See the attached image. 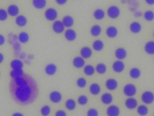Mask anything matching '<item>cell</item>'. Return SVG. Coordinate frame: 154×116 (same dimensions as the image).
Here are the masks:
<instances>
[{
    "label": "cell",
    "mask_w": 154,
    "mask_h": 116,
    "mask_svg": "<svg viewBox=\"0 0 154 116\" xmlns=\"http://www.w3.org/2000/svg\"><path fill=\"white\" fill-rule=\"evenodd\" d=\"M9 89L12 98L22 105L33 103L39 93L38 85L35 80L26 73L12 79L10 83Z\"/></svg>",
    "instance_id": "1"
},
{
    "label": "cell",
    "mask_w": 154,
    "mask_h": 116,
    "mask_svg": "<svg viewBox=\"0 0 154 116\" xmlns=\"http://www.w3.org/2000/svg\"><path fill=\"white\" fill-rule=\"evenodd\" d=\"M144 50L147 54L153 55L154 53V42L153 41L147 42L144 46Z\"/></svg>",
    "instance_id": "23"
},
{
    "label": "cell",
    "mask_w": 154,
    "mask_h": 116,
    "mask_svg": "<svg viewBox=\"0 0 154 116\" xmlns=\"http://www.w3.org/2000/svg\"><path fill=\"white\" fill-rule=\"evenodd\" d=\"M34 56L33 54H29V55H27V58L28 60H33L34 59Z\"/></svg>",
    "instance_id": "54"
},
{
    "label": "cell",
    "mask_w": 154,
    "mask_h": 116,
    "mask_svg": "<svg viewBox=\"0 0 154 116\" xmlns=\"http://www.w3.org/2000/svg\"><path fill=\"white\" fill-rule=\"evenodd\" d=\"M93 16L96 20L100 21L105 17V11L103 9L100 8L96 9L94 12Z\"/></svg>",
    "instance_id": "28"
},
{
    "label": "cell",
    "mask_w": 154,
    "mask_h": 116,
    "mask_svg": "<svg viewBox=\"0 0 154 116\" xmlns=\"http://www.w3.org/2000/svg\"><path fill=\"white\" fill-rule=\"evenodd\" d=\"M107 37L109 38H114L117 36L118 34V29L115 26H109L106 29L105 31Z\"/></svg>",
    "instance_id": "21"
},
{
    "label": "cell",
    "mask_w": 154,
    "mask_h": 116,
    "mask_svg": "<svg viewBox=\"0 0 154 116\" xmlns=\"http://www.w3.org/2000/svg\"><path fill=\"white\" fill-rule=\"evenodd\" d=\"M88 97L85 95H81L79 96L77 99V102L79 105L81 106H85L86 105L88 102Z\"/></svg>",
    "instance_id": "40"
},
{
    "label": "cell",
    "mask_w": 154,
    "mask_h": 116,
    "mask_svg": "<svg viewBox=\"0 0 154 116\" xmlns=\"http://www.w3.org/2000/svg\"><path fill=\"white\" fill-rule=\"evenodd\" d=\"M87 116H99V112L96 109L91 108L87 111Z\"/></svg>",
    "instance_id": "45"
},
{
    "label": "cell",
    "mask_w": 154,
    "mask_h": 116,
    "mask_svg": "<svg viewBox=\"0 0 154 116\" xmlns=\"http://www.w3.org/2000/svg\"><path fill=\"white\" fill-rule=\"evenodd\" d=\"M12 116H24V115L20 112H16L13 113Z\"/></svg>",
    "instance_id": "53"
},
{
    "label": "cell",
    "mask_w": 154,
    "mask_h": 116,
    "mask_svg": "<svg viewBox=\"0 0 154 116\" xmlns=\"http://www.w3.org/2000/svg\"><path fill=\"white\" fill-rule=\"evenodd\" d=\"M107 13L109 18L112 19H116L119 16L120 10L117 5H112L108 8Z\"/></svg>",
    "instance_id": "3"
},
{
    "label": "cell",
    "mask_w": 154,
    "mask_h": 116,
    "mask_svg": "<svg viewBox=\"0 0 154 116\" xmlns=\"http://www.w3.org/2000/svg\"><path fill=\"white\" fill-rule=\"evenodd\" d=\"M72 64L74 67L77 69H81L85 65V60L82 57L76 56L72 60Z\"/></svg>",
    "instance_id": "16"
},
{
    "label": "cell",
    "mask_w": 154,
    "mask_h": 116,
    "mask_svg": "<svg viewBox=\"0 0 154 116\" xmlns=\"http://www.w3.org/2000/svg\"><path fill=\"white\" fill-rule=\"evenodd\" d=\"M64 36L67 41H73L76 39L77 34L74 30L72 29H68L65 31Z\"/></svg>",
    "instance_id": "17"
},
{
    "label": "cell",
    "mask_w": 154,
    "mask_h": 116,
    "mask_svg": "<svg viewBox=\"0 0 154 116\" xmlns=\"http://www.w3.org/2000/svg\"><path fill=\"white\" fill-rule=\"evenodd\" d=\"M65 26H64L62 21L59 20H56L54 21L53 24H52V29L53 31L55 33L59 34L62 33L65 31Z\"/></svg>",
    "instance_id": "6"
},
{
    "label": "cell",
    "mask_w": 154,
    "mask_h": 116,
    "mask_svg": "<svg viewBox=\"0 0 154 116\" xmlns=\"http://www.w3.org/2000/svg\"><path fill=\"white\" fill-rule=\"evenodd\" d=\"M55 116H67V114L63 110H58L56 112Z\"/></svg>",
    "instance_id": "46"
},
{
    "label": "cell",
    "mask_w": 154,
    "mask_h": 116,
    "mask_svg": "<svg viewBox=\"0 0 154 116\" xmlns=\"http://www.w3.org/2000/svg\"><path fill=\"white\" fill-rule=\"evenodd\" d=\"M125 105L126 108L128 109H134L137 107V101L133 97H129L125 101Z\"/></svg>",
    "instance_id": "11"
},
{
    "label": "cell",
    "mask_w": 154,
    "mask_h": 116,
    "mask_svg": "<svg viewBox=\"0 0 154 116\" xmlns=\"http://www.w3.org/2000/svg\"><path fill=\"white\" fill-rule=\"evenodd\" d=\"M76 85L79 88H84L87 85V81L83 77H80L76 80Z\"/></svg>",
    "instance_id": "41"
},
{
    "label": "cell",
    "mask_w": 154,
    "mask_h": 116,
    "mask_svg": "<svg viewBox=\"0 0 154 116\" xmlns=\"http://www.w3.org/2000/svg\"><path fill=\"white\" fill-rule=\"evenodd\" d=\"M120 110L119 107L115 105H110L107 108L106 114L107 116H119Z\"/></svg>",
    "instance_id": "9"
},
{
    "label": "cell",
    "mask_w": 154,
    "mask_h": 116,
    "mask_svg": "<svg viewBox=\"0 0 154 116\" xmlns=\"http://www.w3.org/2000/svg\"><path fill=\"white\" fill-rule=\"evenodd\" d=\"M27 19L25 15L20 14L16 16L15 23L19 27H23L26 26L27 24Z\"/></svg>",
    "instance_id": "18"
},
{
    "label": "cell",
    "mask_w": 154,
    "mask_h": 116,
    "mask_svg": "<svg viewBox=\"0 0 154 116\" xmlns=\"http://www.w3.org/2000/svg\"><path fill=\"white\" fill-rule=\"evenodd\" d=\"M148 107L145 105H140L137 108V112L140 116H145L148 113Z\"/></svg>",
    "instance_id": "34"
},
{
    "label": "cell",
    "mask_w": 154,
    "mask_h": 116,
    "mask_svg": "<svg viewBox=\"0 0 154 116\" xmlns=\"http://www.w3.org/2000/svg\"><path fill=\"white\" fill-rule=\"evenodd\" d=\"M24 73H25L24 71L22 69H12L10 74L12 79H14V78L22 76Z\"/></svg>",
    "instance_id": "37"
},
{
    "label": "cell",
    "mask_w": 154,
    "mask_h": 116,
    "mask_svg": "<svg viewBox=\"0 0 154 116\" xmlns=\"http://www.w3.org/2000/svg\"><path fill=\"white\" fill-rule=\"evenodd\" d=\"M94 50L96 51H100L104 48V43L100 40H97L94 41L92 44Z\"/></svg>",
    "instance_id": "31"
},
{
    "label": "cell",
    "mask_w": 154,
    "mask_h": 116,
    "mask_svg": "<svg viewBox=\"0 0 154 116\" xmlns=\"http://www.w3.org/2000/svg\"><path fill=\"white\" fill-rule=\"evenodd\" d=\"M10 66L12 69H22L24 67V63L20 59H14L11 62Z\"/></svg>",
    "instance_id": "22"
},
{
    "label": "cell",
    "mask_w": 154,
    "mask_h": 116,
    "mask_svg": "<svg viewBox=\"0 0 154 116\" xmlns=\"http://www.w3.org/2000/svg\"><path fill=\"white\" fill-rule=\"evenodd\" d=\"M123 93L125 96L128 97H133L137 93V88L132 83H128L124 86Z\"/></svg>",
    "instance_id": "2"
},
{
    "label": "cell",
    "mask_w": 154,
    "mask_h": 116,
    "mask_svg": "<svg viewBox=\"0 0 154 116\" xmlns=\"http://www.w3.org/2000/svg\"><path fill=\"white\" fill-rule=\"evenodd\" d=\"M92 50L88 46L83 47L80 50V55L84 59H88L92 55Z\"/></svg>",
    "instance_id": "14"
},
{
    "label": "cell",
    "mask_w": 154,
    "mask_h": 116,
    "mask_svg": "<svg viewBox=\"0 0 154 116\" xmlns=\"http://www.w3.org/2000/svg\"><path fill=\"white\" fill-rule=\"evenodd\" d=\"M27 57V55L26 53L24 52H20L18 55V57H19L21 60H26Z\"/></svg>",
    "instance_id": "47"
},
{
    "label": "cell",
    "mask_w": 154,
    "mask_h": 116,
    "mask_svg": "<svg viewBox=\"0 0 154 116\" xmlns=\"http://www.w3.org/2000/svg\"><path fill=\"white\" fill-rule=\"evenodd\" d=\"M105 86L109 90H115L118 88V81L113 78H109L106 80Z\"/></svg>",
    "instance_id": "10"
},
{
    "label": "cell",
    "mask_w": 154,
    "mask_h": 116,
    "mask_svg": "<svg viewBox=\"0 0 154 116\" xmlns=\"http://www.w3.org/2000/svg\"><path fill=\"white\" fill-rule=\"evenodd\" d=\"M145 2L149 5H153L154 3V0H145Z\"/></svg>",
    "instance_id": "52"
},
{
    "label": "cell",
    "mask_w": 154,
    "mask_h": 116,
    "mask_svg": "<svg viewBox=\"0 0 154 116\" xmlns=\"http://www.w3.org/2000/svg\"><path fill=\"white\" fill-rule=\"evenodd\" d=\"M4 59H5V58H4V56L3 53L0 52V64L4 61Z\"/></svg>",
    "instance_id": "51"
},
{
    "label": "cell",
    "mask_w": 154,
    "mask_h": 116,
    "mask_svg": "<svg viewBox=\"0 0 154 116\" xmlns=\"http://www.w3.org/2000/svg\"><path fill=\"white\" fill-rule=\"evenodd\" d=\"M57 70V66L54 63H48L45 68V73L49 76H53L55 75L56 73Z\"/></svg>",
    "instance_id": "15"
},
{
    "label": "cell",
    "mask_w": 154,
    "mask_h": 116,
    "mask_svg": "<svg viewBox=\"0 0 154 116\" xmlns=\"http://www.w3.org/2000/svg\"><path fill=\"white\" fill-rule=\"evenodd\" d=\"M141 98V100L145 104H151L154 101V94L152 92L146 91L142 93Z\"/></svg>",
    "instance_id": "5"
},
{
    "label": "cell",
    "mask_w": 154,
    "mask_h": 116,
    "mask_svg": "<svg viewBox=\"0 0 154 116\" xmlns=\"http://www.w3.org/2000/svg\"><path fill=\"white\" fill-rule=\"evenodd\" d=\"M84 72L88 76H91L95 72V68L91 64H88L84 67Z\"/></svg>",
    "instance_id": "32"
},
{
    "label": "cell",
    "mask_w": 154,
    "mask_h": 116,
    "mask_svg": "<svg viewBox=\"0 0 154 116\" xmlns=\"http://www.w3.org/2000/svg\"><path fill=\"white\" fill-rule=\"evenodd\" d=\"M143 15L142 12L139 11H136L134 12V16L137 18H139V17H141Z\"/></svg>",
    "instance_id": "49"
},
{
    "label": "cell",
    "mask_w": 154,
    "mask_h": 116,
    "mask_svg": "<svg viewBox=\"0 0 154 116\" xmlns=\"http://www.w3.org/2000/svg\"><path fill=\"white\" fill-rule=\"evenodd\" d=\"M12 45L13 46V50H14L15 55L17 56V57H18L19 53H20V50H21L20 43L19 42L17 41L16 42L14 43Z\"/></svg>",
    "instance_id": "43"
},
{
    "label": "cell",
    "mask_w": 154,
    "mask_h": 116,
    "mask_svg": "<svg viewBox=\"0 0 154 116\" xmlns=\"http://www.w3.org/2000/svg\"><path fill=\"white\" fill-rule=\"evenodd\" d=\"M32 5L36 9L42 10L47 5V0H32Z\"/></svg>",
    "instance_id": "25"
},
{
    "label": "cell",
    "mask_w": 154,
    "mask_h": 116,
    "mask_svg": "<svg viewBox=\"0 0 154 116\" xmlns=\"http://www.w3.org/2000/svg\"><path fill=\"white\" fill-rule=\"evenodd\" d=\"M102 28L99 24H94L91 29V34L93 36L97 37L101 33Z\"/></svg>",
    "instance_id": "30"
},
{
    "label": "cell",
    "mask_w": 154,
    "mask_h": 116,
    "mask_svg": "<svg viewBox=\"0 0 154 116\" xmlns=\"http://www.w3.org/2000/svg\"><path fill=\"white\" fill-rule=\"evenodd\" d=\"M62 22L65 27L70 28L74 23V20L72 16L70 15H66L63 18Z\"/></svg>",
    "instance_id": "24"
},
{
    "label": "cell",
    "mask_w": 154,
    "mask_h": 116,
    "mask_svg": "<svg viewBox=\"0 0 154 116\" xmlns=\"http://www.w3.org/2000/svg\"><path fill=\"white\" fill-rule=\"evenodd\" d=\"M126 3L129 5V10L131 11H137L139 6V3L137 0H126Z\"/></svg>",
    "instance_id": "35"
},
{
    "label": "cell",
    "mask_w": 154,
    "mask_h": 116,
    "mask_svg": "<svg viewBox=\"0 0 154 116\" xmlns=\"http://www.w3.org/2000/svg\"><path fill=\"white\" fill-rule=\"evenodd\" d=\"M115 57L118 60H122L126 58L127 56V51L126 49L122 47L117 48L114 53Z\"/></svg>",
    "instance_id": "12"
},
{
    "label": "cell",
    "mask_w": 154,
    "mask_h": 116,
    "mask_svg": "<svg viewBox=\"0 0 154 116\" xmlns=\"http://www.w3.org/2000/svg\"><path fill=\"white\" fill-rule=\"evenodd\" d=\"M129 29L132 33L138 34L142 30V26L138 22L133 21L130 24Z\"/></svg>",
    "instance_id": "20"
},
{
    "label": "cell",
    "mask_w": 154,
    "mask_h": 116,
    "mask_svg": "<svg viewBox=\"0 0 154 116\" xmlns=\"http://www.w3.org/2000/svg\"><path fill=\"white\" fill-rule=\"evenodd\" d=\"M65 105L66 108L68 110H74L76 108V102L73 99H68L66 101Z\"/></svg>",
    "instance_id": "33"
},
{
    "label": "cell",
    "mask_w": 154,
    "mask_h": 116,
    "mask_svg": "<svg viewBox=\"0 0 154 116\" xmlns=\"http://www.w3.org/2000/svg\"><path fill=\"white\" fill-rule=\"evenodd\" d=\"M112 95L109 92H105L101 97V102L105 105H109L113 101Z\"/></svg>",
    "instance_id": "19"
},
{
    "label": "cell",
    "mask_w": 154,
    "mask_h": 116,
    "mask_svg": "<svg viewBox=\"0 0 154 116\" xmlns=\"http://www.w3.org/2000/svg\"><path fill=\"white\" fill-rule=\"evenodd\" d=\"M51 109L50 106L46 105L43 106L40 109V113L43 116H48L51 113Z\"/></svg>",
    "instance_id": "39"
},
{
    "label": "cell",
    "mask_w": 154,
    "mask_h": 116,
    "mask_svg": "<svg viewBox=\"0 0 154 116\" xmlns=\"http://www.w3.org/2000/svg\"><path fill=\"white\" fill-rule=\"evenodd\" d=\"M125 68V63L122 60H117L113 62L112 69L116 73H121L124 71Z\"/></svg>",
    "instance_id": "8"
},
{
    "label": "cell",
    "mask_w": 154,
    "mask_h": 116,
    "mask_svg": "<svg viewBox=\"0 0 154 116\" xmlns=\"http://www.w3.org/2000/svg\"><path fill=\"white\" fill-rule=\"evenodd\" d=\"M141 75L140 69L137 67L131 68L129 71V75L131 78L134 79H136L140 78Z\"/></svg>",
    "instance_id": "29"
},
{
    "label": "cell",
    "mask_w": 154,
    "mask_h": 116,
    "mask_svg": "<svg viewBox=\"0 0 154 116\" xmlns=\"http://www.w3.org/2000/svg\"><path fill=\"white\" fill-rule=\"evenodd\" d=\"M29 40V35L27 33L22 31L18 35V40L20 43L26 44Z\"/></svg>",
    "instance_id": "27"
},
{
    "label": "cell",
    "mask_w": 154,
    "mask_h": 116,
    "mask_svg": "<svg viewBox=\"0 0 154 116\" xmlns=\"http://www.w3.org/2000/svg\"><path fill=\"white\" fill-rule=\"evenodd\" d=\"M45 16L48 21H54L56 20L58 17V13L55 9L50 7L48 8L45 11Z\"/></svg>",
    "instance_id": "4"
},
{
    "label": "cell",
    "mask_w": 154,
    "mask_h": 116,
    "mask_svg": "<svg viewBox=\"0 0 154 116\" xmlns=\"http://www.w3.org/2000/svg\"><path fill=\"white\" fill-rule=\"evenodd\" d=\"M6 39L4 35L0 34V46H2L5 44Z\"/></svg>",
    "instance_id": "48"
},
{
    "label": "cell",
    "mask_w": 154,
    "mask_h": 116,
    "mask_svg": "<svg viewBox=\"0 0 154 116\" xmlns=\"http://www.w3.org/2000/svg\"><path fill=\"white\" fill-rule=\"evenodd\" d=\"M8 14L12 17H15L19 15L20 9L17 5L11 4L9 5L7 10Z\"/></svg>",
    "instance_id": "13"
},
{
    "label": "cell",
    "mask_w": 154,
    "mask_h": 116,
    "mask_svg": "<svg viewBox=\"0 0 154 116\" xmlns=\"http://www.w3.org/2000/svg\"><path fill=\"white\" fill-rule=\"evenodd\" d=\"M8 41L10 44L12 45L14 43L18 41V35L13 33H10L8 35Z\"/></svg>",
    "instance_id": "42"
},
{
    "label": "cell",
    "mask_w": 154,
    "mask_h": 116,
    "mask_svg": "<svg viewBox=\"0 0 154 116\" xmlns=\"http://www.w3.org/2000/svg\"><path fill=\"white\" fill-rule=\"evenodd\" d=\"M144 19L148 21H151L154 20V14L153 11L148 10L144 12L143 14Z\"/></svg>",
    "instance_id": "38"
},
{
    "label": "cell",
    "mask_w": 154,
    "mask_h": 116,
    "mask_svg": "<svg viewBox=\"0 0 154 116\" xmlns=\"http://www.w3.org/2000/svg\"><path fill=\"white\" fill-rule=\"evenodd\" d=\"M90 93L93 95H98L100 92L101 87L100 84L94 82L90 85L89 88Z\"/></svg>",
    "instance_id": "26"
},
{
    "label": "cell",
    "mask_w": 154,
    "mask_h": 116,
    "mask_svg": "<svg viewBox=\"0 0 154 116\" xmlns=\"http://www.w3.org/2000/svg\"><path fill=\"white\" fill-rule=\"evenodd\" d=\"M107 66L103 63H98L95 67V70L99 74H104L107 71Z\"/></svg>",
    "instance_id": "36"
},
{
    "label": "cell",
    "mask_w": 154,
    "mask_h": 116,
    "mask_svg": "<svg viewBox=\"0 0 154 116\" xmlns=\"http://www.w3.org/2000/svg\"><path fill=\"white\" fill-rule=\"evenodd\" d=\"M55 2L59 5H63L67 2V0H55Z\"/></svg>",
    "instance_id": "50"
},
{
    "label": "cell",
    "mask_w": 154,
    "mask_h": 116,
    "mask_svg": "<svg viewBox=\"0 0 154 116\" xmlns=\"http://www.w3.org/2000/svg\"><path fill=\"white\" fill-rule=\"evenodd\" d=\"M49 99L54 103H58L63 99V96L61 92L57 91H53L50 92Z\"/></svg>",
    "instance_id": "7"
},
{
    "label": "cell",
    "mask_w": 154,
    "mask_h": 116,
    "mask_svg": "<svg viewBox=\"0 0 154 116\" xmlns=\"http://www.w3.org/2000/svg\"><path fill=\"white\" fill-rule=\"evenodd\" d=\"M8 14L7 10L2 8L0 9V21H4L8 19Z\"/></svg>",
    "instance_id": "44"
}]
</instances>
